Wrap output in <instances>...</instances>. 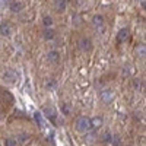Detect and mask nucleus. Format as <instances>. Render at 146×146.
I'll list each match as a JSON object with an SVG mask.
<instances>
[{
  "mask_svg": "<svg viewBox=\"0 0 146 146\" xmlns=\"http://www.w3.org/2000/svg\"><path fill=\"white\" fill-rule=\"evenodd\" d=\"M76 130L80 133H85L91 130V123H89V118L88 117H79L76 120Z\"/></svg>",
  "mask_w": 146,
  "mask_h": 146,
  "instance_id": "1",
  "label": "nucleus"
},
{
  "mask_svg": "<svg viewBox=\"0 0 146 146\" xmlns=\"http://www.w3.org/2000/svg\"><path fill=\"white\" fill-rule=\"evenodd\" d=\"M111 140H113V136H111V135H110V133L107 131L105 135H104V142H111Z\"/></svg>",
  "mask_w": 146,
  "mask_h": 146,
  "instance_id": "21",
  "label": "nucleus"
},
{
  "mask_svg": "<svg viewBox=\"0 0 146 146\" xmlns=\"http://www.w3.org/2000/svg\"><path fill=\"white\" fill-rule=\"evenodd\" d=\"M79 45H80V48H82L83 51H89L91 48H92V44H91V41L88 38H82L79 41Z\"/></svg>",
  "mask_w": 146,
  "mask_h": 146,
  "instance_id": "8",
  "label": "nucleus"
},
{
  "mask_svg": "<svg viewBox=\"0 0 146 146\" xmlns=\"http://www.w3.org/2000/svg\"><path fill=\"white\" fill-rule=\"evenodd\" d=\"M92 23H94L95 27H102L104 25V18L101 15H95L94 19H92Z\"/></svg>",
  "mask_w": 146,
  "mask_h": 146,
  "instance_id": "13",
  "label": "nucleus"
},
{
  "mask_svg": "<svg viewBox=\"0 0 146 146\" xmlns=\"http://www.w3.org/2000/svg\"><path fill=\"white\" fill-rule=\"evenodd\" d=\"M62 113H63L64 115H69V114H70V105H69L67 102H64V104L62 105Z\"/></svg>",
  "mask_w": 146,
  "mask_h": 146,
  "instance_id": "17",
  "label": "nucleus"
},
{
  "mask_svg": "<svg viewBox=\"0 0 146 146\" xmlns=\"http://www.w3.org/2000/svg\"><path fill=\"white\" fill-rule=\"evenodd\" d=\"M139 54L140 56H145V45H140L139 47Z\"/></svg>",
  "mask_w": 146,
  "mask_h": 146,
  "instance_id": "22",
  "label": "nucleus"
},
{
  "mask_svg": "<svg viewBox=\"0 0 146 146\" xmlns=\"http://www.w3.org/2000/svg\"><path fill=\"white\" fill-rule=\"evenodd\" d=\"M34 120L36 121V124H38L40 127H44V118H42V114L41 113H34Z\"/></svg>",
  "mask_w": 146,
  "mask_h": 146,
  "instance_id": "12",
  "label": "nucleus"
},
{
  "mask_svg": "<svg viewBox=\"0 0 146 146\" xmlns=\"http://www.w3.org/2000/svg\"><path fill=\"white\" fill-rule=\"evenodd\" d=\"M113 98H114V92L111 91V89H104L102 92H101V100L104 101V102H111L113 101Z\"/></svg>",
  "mask_w": 146,
  "mask_h": 146,
  "instance_id": "4",
  "label": "nucleus"
},
{
  "mask_svg": "<svg viewBox=\"0 0 146 146\" xmlns=\"http://www.w3.org/2000/svg\"><path fill=\"white\" fill-rule=\"evenodd\" d=\"M23 7H25V3H23V2H21V0H15V2L10 5V9H12V12H21Z\"/></svg>",
  "mask_w": 146,
  "mask_h": 146,
  "instance_id": "7",
  "label": "nucleus"
},
{
  "mask_svg": "<svg viewBox=\"0 0 146 146\" xmlns=\"http://www.w3.org/2000/svg\"><path fill=\"white\" fill-rule=\"evenodd\" d=\"M48 60H50L51 63H57L58 60H60L58 51H50V53H48Z\"/></svg>",
  "mask_w": 146,
  "mask_h": 146,
  "instance_id": "11",
  "label": "nucleus"
},
{
  "mask_svg": "<svg viewBox=\"0 0 146 146\" xmlns=\"http://www.w3.org/2000/svg\"><path fill=\"white\" fill-rule=\"evenodd\" d=\"M44 38H45V40H53V38H54V31H53L51 28H45V31H44Z\"/></svg>",
  "mask_w": 146,
  "mask_h": 146,
  "instance_id": "14",
  "label": "nucleus"
},
{
  "mask_svg": "<svg viewBox=\"0 0 146 146\" xmlns=\"http://www.w3.org/2000/svg\"><path fill=\"white\" fill-rule=\"evenodd\" d=\"M111 142L114 143V146H121V140H120V137H118V136H114Z\"/></svg>",
  "mask_w": 146,
  "mask_h": 146,
  "instance_id": "19",
  "label": "nucleus"
},
{
  "mask_svg": "<svg viewBox=\"0 0 146 146\" xmlns=\"http://www.w3.org/2000/svg\"><path fill=\"white\" fill-rule=\"evenodd\" d=\"M12 32H13V28H12V25L9 22H2L0 23V34H2L3 36H10Z\"/></svg>",
  "mask_w": 146,
  "mask_h": 146,
  "instance_id": "3",
  "label": "nucleus"
},
{
  "mask_svg": "<svg viewBox=\"0 0 146 146\" xmlns=\"http://www.w3.org/2000/svg\"><path fill=\"white\" fill-rule=\"evenodd\" d=\"M3 79L7 82V83H15L16 79H18V75L15 73V70H12V69H6L3 72Z\"/></svg>",
  "mask_w": 146,
  "mask_h": 146,
  "instance_id": "2",
  "label": "nucleus"
},
{
  "mask_svg": "<svg viewBox=\"0 0 146 146\" xmlns=\"http://www.w3.org/2000/svg\"><path fill=\"white\" fill-rule=\"evenodd\" d=\"M42 22H44V25H45L47 28H50V27L53 25V18H51V16H44Z\"/></svg>",
  "mask_w": 146,
  "mask_h": 146,
  "instance_id": "16",
  "label": "nucleus"
},
{
  "mask_svg": "<svg viewBox=\"0 0 146 146\" xmlns=\"http://www.w3.org/2000/svg\"><path fill=\"white\" fill-rule=\"evenodd\" d=\"M47 86H48V88H53V86H54V82H48Z\"/></svg>",
  "mask_w": 146,
  "mask_h": 146,
  "instance_id": "23",
  "label": "nucleus"
},
{
  "mask_svg": "<svg viewBox=\"0 0 146 146\" xmlns=\"http://www.w3.org/2000/svg\"><path fill=\"white\" fill-rule=\"evenodd\" d=\"M135 86H136V89H139V91L143 89V83H142L140 79H136V80H135Z\"/></svg>",
  "mask_w": 146,
  "mask_h": 146,
  "instance_id": "18",
  "label": "nucleus"
},
{
  "mask_svg": "<svg viewBox=\"0 0 146 146\" xmlns=\"http://www.w3.org/2000/svg\"><path fill=\"white\" fill-rule=\"evenodd\" d=\"M5 145H6V146H16V145H18V140H16L15 137H7V139L5 140Z\"/></svg>",
  "mask_w": 146,
  "mask_h": 146,
  "instance_id": "15",
  "label": "nucleus"
},
{
  "mask_svg": "<svg viewBox=\"0 0 146 146\" xmlns=\"http://www.w3.org/2000/svg\"><path fill=\"white\" fill-rule=\"evenodd\" d=\"M129 35H130L129 28H121V29L118 31V34H117V40H118V42H124V41L129 38Z\"/></svg>",
  "mask_w": 146,
  "mask_h": 146,
  "instance_id": "5",
  "label": "nucleus"
},
{
  "mask_svg": "<svg viewBox=\"0 0 146 146\" xmlns=\"http://www.w3.org/2000/svg\"><path fill=\"white\" fill-rule=\"evenodd\" d=\"M44 113H45V115H47V117H48V118H50V120L53 121V123H54V121H56V117H57V114H56L54 110H53V108L45 107V108H44Z\"/></svg>",
  "mask_w": 146,
  "mask_h": 146,
  "instance_id": "10",
  "label": "nucleus"
},
{
  "mask_svg": "<svg viewBox=\"0 0 146 146\" xmlns=\"http://www.w3.org/2000/svg\"><path fill=\"white\" fill-rule=\"evenodd\" d=\"M28 139H29V135H21L19 136V142H22V143H25Z\"/></svg>",
  "mask_w": 146,
  "mask_h": 146,
  "instance_id": "20",
  "label": "nucleus"
},
{
  "mask_svg": "<svg viewBox=\"0 0 146 146\" xmlns=\"http://www.w3.org/2000/svg\"><path fill=\"white\" fill-rule=\"evenodd\" d=\"M89 123H91V129H100L102 126V117L89 118Z\"/></svg>",
  "mask_w": 146,
  "mask_h": 146,
  "instance_id": "6",
  "label": "nucleus"
},
{
  "mask_svg": "<svg viewBox=\"0 0 146 146\" xmlns=\"http://www.w3.org/2000/svg\"><path fill=\"white\" fill-rule=\"evenodd\" d=\"M54 9L58 12V13L64 12V10H66V0H56V3H54Z\"/></svg>",
  "mask_w": 146,
  "mask_h": 146,
  "instance_id": "9",
  "label": "nucleus"
}]
</instances>
